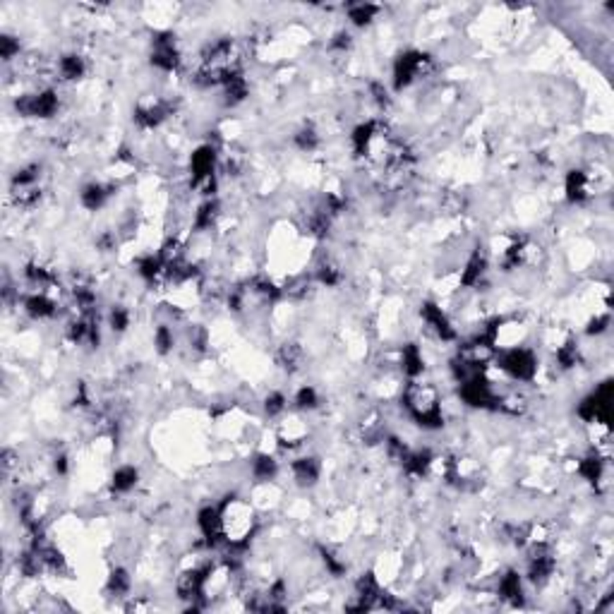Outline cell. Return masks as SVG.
Returning a JSON list of instances; mask_svg holds the SVG:
<instances>
[{
  "mask_svg": "<svg viewBox=\"0 0 614 614\" xmlns=\"http://www.w3.org/2000/svg\"><path fill=\"white\" fill-rule=\"evenodd\" d=\"M295 147L300 152H315L319 147V135H317V130L312 125H305V128H300L295 132Z\"/></svg>",
  "mask_w": 614,
  "mask_h": 614,
  "instance_id": "obj_25",
  "label": "cell"
},
{
  "mask_svg": "<svg viewBox=\"0 0 614 614\" xmlns=\"http://www.w3.org/2000/svg\"><path fill=\"white\" fill-rule=\"evenodd\" d=\"M108 197H110V188L108 185H101V183L84 185L82 192H79V202H82L84 209H89V211H99L106 202H108Z\"/></svg>",
  "mask_w": 614,
  "mask_h": 614,
  "instance_id": "obj_13",
  "label": "cell"
},
{
  "mask_svg": "<svg viewBox=\"0 0 614 614\" xmlns=\"http://www.w3.org/2000/svg\"><path fill=\"white\" fill-rule=\"evenodd\" d=\"M578 471H581V475L586 477L588 482H600L602 480V471H605V461H602L597 454L595 456H588V459L581 461Z\"/></svg>",
  "mask_w": 614,
  "mask_h": 614,
  "instance_id": "obj_24",
  "label": "cell"
},
{
  "mask_svg": "<svg viewBox=\"0 0 614 614\" xmlns=\"http://www.w3.org/2000/svg\"><path fill=\"white\" fill-rule=\"evenodd\" d=\"M221 513V533H224V545H228L230 550H240L248 545V540L252 537L257 518L255 509L240 497H226L219 504Z\"/></svg>",
  "mask_w": 614,
  "mask_h": 614,
  "instance_id": "obj_1",
  "label": "cell"
},
{
  "mask_svg": "<svg viewBox=\"0 0 614 614\" xmlns=\"http://www.w3.org/2000/svg\"><path fill=\"white\" fill-rule=\"evenodd\" d=\"M137 468L135 466H120L115 468L113 473V480H110V485H113V492H118V495H125V492L135 490V485H137Z\"/></svg>",
  "mask_w": 614,
  "mask_h": 614,
  "instance_id": "obj_17",
  "label": "cell"
},
{
  "mask_svg": "<svg viewBox=\"0 0 614 614\" xmlns=\"http://www.w3.org/2000/svg\"><path fill=\"white\" fill-rule=\"evenodd\" d=\"M303 348H300L298 344H286L281 346L279 350V365L284 367L286 372H295L300 370V365H303Z\"/></svg>",
  "mask_w": 614,
  "mask_h": 614,
  "instance_id": "obj_20",
  "label": "cell"
},
{
  "mask_svg": "<svg viewBox=\"0 0 614 614\" xmlns=\"http://www.w3.org/2000/svg\"><path fill=\"white\" fill-rule=\"evenodd\" d=\"M502 370L518 382H531L537 372L535 355H533L528 348H521V346L509 348V350H504V355H502Z\"/></svg>",
  "mask_w": 614,
  "mask_h": 614,
  "instance_id": "obj_6",
  "label": "cell"
},
{
  "mask_svg": "<svg viewBox=\"0 0 614 614\" xmlns=\"http://www.w3.org/2000/svg\"><path fill=\"white\" fill-rule=\"evenodd\" d=\"M499 595L506 597V600L518 602L523 595V583H521V573L518 571H506L504 576L499 578Z\"/></svg>",
  "mask_w": 614,
  "mask_h": 614,
  "instance_id": "obj_18",
  "label": "cell"
},
{
  "mask_svg": "<svg viewBox=\"0 0 614 614\" xmlns=\"http://www.w3.org/2000/svg\"><path fill=\"white\" fill-rule=\"evenodd\" d=\"M485 269H487V257L482 250H475V252L471 255V259L466 261V266H463L461 271V284L466 286V288H473V286L480 284V279L485 276Z\"/></svg>",
  "mask_w": 614,
  "mask_h": 614,
  "instance_id": "obj_12",
  "label": "cell"
},
{
  "mask_svg": "<svg viewBox=\"0 0 614 614\" xmlns=\"http://www.w3.org/2000/svg\"><path fill=\"white\" fill-rule=\"evenodd\" d=\"M0 55H3V60H12L19 55V41L14 37H10V34H3L0 37Z\"/></svg>",
  "mask_w": 614,
  "mask_h": 614,
  "instance_id": "obj_32",
  "label": "cell"
},
{
  "mask_svg": "<svg viewBox=\"0 0 614 614\" xmlns=\"http://www.w3.org/2000/svg\"><path fill=\"white\" fill-rule=\"evenodd\" d=\"M5 459H10V451H5ZM10 466H12V461H5V468L10 471Z\"/></svg>",
  "mask_w": 614,
  "mask_h": 614,
  "instance_id": "obj_35",
  "label": "cell"
},
{
  "mask_svg": "<svg viewBox=\"0 0 614 614\" xmlns=\"http://www.w3.org/2000/svg\"><path fill=\"white\" fill-rule=\"evenodd\" d=\"M377 12H379V8H377V5H370V3L348 5V19L355 24V27H367V24L375 19Z\"/></svg>",
  "mask_w": 614,
  "mask_h": 614,
  "instance_id": "obj_22",
  "label": "cell"
},
{
  "mask_svg": "<svg viewBox=\"0 0 614 614\" xmlns=\"http://www.w3.org/2000/svg\"><path fill=\"white\" fill-rule=\"evenodd\" d=\"M401 367H404V372L410 377V379H417V377L422 375V370H425V360H422V353L415 344L404 346V350H401Z\"/></svg>",
  "mask_w": 614,
  "mask_h": 614,
  "instance_id": "obj_15",
  "label": "cell"
},
{
  "mask_svg": "<svg viewBox=\"0 0 614 614\" xmlns=\"http://www.w3.org/2000/svg\"><path fill=\"white\" fill-rule=\"evenodd\" d=\"M420 315H422V319H425V324L430 326V329L435 331L442 341H456V336H459V334H456L454 324H451L449 317L444 315V310H442L439 305L425 303V305H422V310H420Z\"/></svg>",
  "mask_w": 614,
  "mask_h": 614,
  "instance_id": "obj_9",
  "label": "cell"
},
{
  "mask_svg": "<svg viewBox=\"0 0 614 614\" xmlns=\"http://www.w3.org/2000/svg\"><path fill=\"white\" fill-rule=\"evenodd\" d=\"M557 568V559H555V552L547 542H535L531 547V555H528V578L537 586L547 583L552 578Z\"/></svg>",
  "mask_w": 614,
  "mask_h": 614,
  "instance_id": "obj_5",
  "label": "cell"
},
{
  "mask_svg": "<svg viewBox=\"0 0 614 614\" xmlns=\"http://www.w3.org/2000/svg\"><path fill=\"white\" fill-rule=\"evenodd\" d=\"M128 591H130V576H128V571H125V568H115V571L108 576V593H113V595L123 597V595H128Z\"/></svg>",
  "mask_w": 614,
  "mask_h": 614,
  "instance_id": "obj_26",
  "label": "cell"
},
{
  "mask_svg": "<svg viewBox=\"0 0 614 614\" xmlns=\"http://www.w3.org/2000/svg\"><path fill=\"white\" fill-rule=\"evenodd\" d=\"M152 65L164 72H175L180 68V51L178 43H175L173 34H159L154 39V48H152Z\"/></svg>",
  "mask_w": 614,
  "mask_h": 614,
  "instance_id": "obj_7",
  "label": "cell"
},
{
  "mask_svg": "<svg viewBox=\"0 0 614 614\" xmlns=\"http://www.w3.org/2000/svg\"><path fill=\"white\" fill-rule=\"evenodd\" d=\"M350 43H353V39H350V34L348 32H339L334 37V41H331V48H336V51H348L350 48Z\"/></svg>",
  "mask_w": 614,
  "mask_h": 614,
  "instance_id": "obj_33",
  "label": "cell"
},
{
  "mask_svg": "<svg viewBox=\"0 0 614 614\" xmlns=\"http://www.w3.org/2000/svg\"><path fill=\"white\" fill-rule=\"evenodd\" d=\"M295 404H298L300 410H312L319 404V396H317V391L312 389V386H303V389L295 394Z\"/></svg>",
  "mask_w": 614,
  "mask_h": 614,
  "instance_id": "obj_30",
  "label": "cell"
},
{
  "mask_svg": "<svg viewBox=\"0 0 614 614\" xmlns=\"http://www.w3.org/2000/svg\"><path fill=\"white\" fill-rule=\"evenodd\" d=\"M276 473H279V463H276L274 456L269 454H259L257 459L252 461V475L257 477V480H274Z\"/></svg>",
  "mask_w": 614,
  "mask_h": 614,
  "instance_id": "obj_21",
  "label": "cell"
},
{
  "mask_svg": "<svg viewBox=\"0 0 614 614\" xmlns=\"http://www.w3.org/2000/svg\"><path fill=\"white\" fill-rule=\"evenodd\" d=\"M317 281H319L321 286L334 288V286H339L341 281H344V271H341L339 264H334V261H321L319 269H317Z\"/></svg>",
  "mask_w": 614,
  "mask_h": 614,
  "instance_id": "obj_23",
  "label": "cell"
},
{
  "mask_svg": "<svg viewBox=\"0 0 614 614\" xmlns=\"http://www.w3.org/2000/svg\"><path fill=\"white\" fill-rule=\"evenodd\" d=\"M170 110H173V106H170V101H166V99H149V101L137 103L132 118L142 130H154L168 118Z\"/></svg>",
  "mask_w": 614,
  "mask_h": 614,
  "instance_id": "obj_8",
  "label": "cell"
},
{
  "mask_svg": "<svg viewBox=\"0 0 614 614\" xmlns=\"http://www.w3.org/2000/svg\"><path fill=\"white\" fill-rule=\"evenodd\" d=\"M432 68L430 55L420 53V51H406L396 58L394 63V87L396 89H406L410 87L415 79L425 77Z\"/></svg>",
  "mask_w": 614,
  "mask_h": 614,
  "instance_id": "obj_3",
  "label": "cell"
},
{
  "mask_svg": "<svg viewBox=\"0 0 614 614\" xmlns=\"http://www.w3.org/2000/svg\"><path fill=\"white\" fill-rule=\"evenodd\" d=\"M593 192L591 188V178H588L583 170H571V173L566 175V197L571 199V202H583V199H588Z\"/></svg>",
  "mask_w": 614,
  "mask_h": 614,
  "instance_id": "obj_14",
  "label": "cell"
},
{
  "mask_svg": "<svg viewBox=\"0 0 614 614\" xmlns=\"http://www.w3.org/2000/svg\"><path fill=\"white\" fill-rule=\"evenodd\" d=\"M216 219H219V202L209 197L199 204L197 214H195V228H199V230L211 228V226L216 224Z\"/></svg>",
  "mask_w": 614,
  "mask_h": 614,
  "instance_id": "obj_19",
  "label": "cell"
},
{
  "mask_svg": "<svg viewBox=\"0 0 614 614\" xmlns=\"http://www.w3.org/2000/svg\"><path fill=\"white\" fill-rule=\"evenodd\" d=\"M53 466H55V471H58V473H68V456H58Z\"/></svg>",
  "mask_w": 614,
  "mask_h": 614,
  "instance_id": "obj_34",
  "label": "cell"
},
{
  "mask_svg": "<svg viewBox=\"0 0 614 614\" xmlns=\"http://www.w3.org/2000/svg\"><path fill=\"white\" fill-rule=\"evenodd\" d=\"M24 310H27V315L34 317V319H51V317H55V312H58V305H55L51 295L39 290V293H32L29 298H24Z\"/></svg>",
  "mask_w": 614,
  "mask_h": 614,
  "instance_id": "obj_10",
  "label": "cell"
},
{
  "mask_svg": "<svg viewBox=\"0 0 614 614\" xmlns=\"http://www.w3.org/2000/svg\"><path fill=\"white\" fill-rule=\"evenodd\" d=\"M557 360H559L562 367H576L578 360H581V353H578V346L573 344V341H568V344L559 346V350H557Z\"/></svg>",
  "mask_w": 614,
  "mask_h": 614,
  "instance_id": "obj_28",
  "label": "cell"
},
{
  "mask_svg": "<svg viewBox=\"0 0 614 614\" xmlns=\"http://www.w3.org/2000/svg\"><path fill=\"white\" fill-rule=\"evenodd\" d=\"M108 324H110V329L113 331H125L130 326V312L125 310L123 305H115L113 310H110V315H108Z\"/></svg>",
  "mask_w": 614,
  "mask_h": 614,
  "instance_id": "obj_29",
  "label": "cell"
},
{
  "mask_svg": "<svg viewBox=\"0 0 614 614\" xmlns=\"http://www.w3.org/2000/svg\"><path fill=\"white\" fill-rule=\"evenodd\" d=\"M264 410L269 413L271 417L281 415V413L286 410V396L281 394V391H271V394L264 399Z\"/></svg>",
  "mask_w": 614,
  "mask_h": 614,
  "instance_id": "obj_31",
  "label": "cell"
},
{
  "mask_svg": "<svg viewBox=\"0 0 614 614\" xmlns=\"http://www.w3.org/2000/svg\"><path fill=\"white\" fill-rule=\"evenodd\" d=\"M58 72L63 79L75 82V79H79L84 72H87V65H84V58H79L77 53H70L58 60Z\"/></svg>",
  "mask_w": 614,
  "mask_h": 614,
  "instance_id": "obj_16",
  "label": "cell"
},
{
  "mask_svg": "<svg viewBox=\"0 0 614 614\" xmlns=\"http://www.w3.org/2000/svg\"><path fill=\"white\" fill-rule=\"evenodd\" d=\"M19 115L24 118H53L60 108V99L55 89H41L37 94H24L14 103Z\"/></svg>",
  "mask_w": 614,
  "mask_h": 614,
  "instance_id": "obj_4",
  "label": "cell"
},
{
  "mask_svg": "<svg viewBox=\"0 0 614 614\" xmlns=\"http://www.w3.org/2000/svg\"><path fill=\"white\" fill-rule=\"evenodd\" d=\"M404 406L410 413V417L417 425L427 427V430H437L444 425V415H442L439 406V391L430 384V382L413 379L404 391Z\"/></svg>",
  "mask_w": 614,
  "mask_h": 614,
  "instance_id": "obj_2",
  "label": "cell"
},
{
  "mask_svg": "<svg viewBox=\"0 0 614 614\" xmlns=\"http://www.w3.org/2000/svg\"><path fill=\"white\" fill-rule=\"evenodd\" d=\"M290 471H293V477L300 487H312L321 475V466L315 456H305V459H298L290 463Z\"/></svg>",
  "mask_w": 614,
  "mask_h": 614,
  "instance_id": "obj_11",
  "label": "cell"
},
{
  "mask_svg": "<svg viewBox=\"0 0 614 614\" xmlns=\"http://www.w3.org/2000/svg\"><path fill=\"white\" fill-rule=\"evenodd\" d=\"M154 346H156V350H159L161 355H166L175 346L173 331L168 329V324H159V326H156V331H154Z\"/></svg>",
  "mask_w": 614,
  "mask_h": 614,
  "instance_id": "obj_27",
  "label": "cell"
}]
</instances>
